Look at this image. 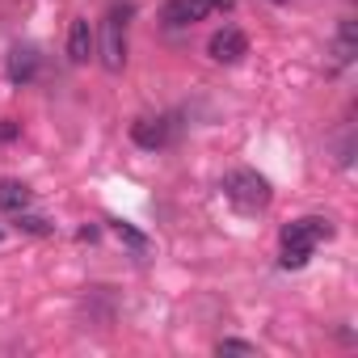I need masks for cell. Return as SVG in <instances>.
Wrapping results in <instances>:
<instances>
[{"mask_svg":"<svg viewBox=\"0 0 358 358\" xmlns=\"http://www.w3.org/2000/svg\"><path fill=\"white\" fill-rule=\"evenodd\" d=\"M329 236H333V224L320 220V215H308V220L287 224V228H282V257H278L282 270H303L308 257L316 253V245L329 241Z\"/></svg>","mask_w":358,"mask_h":358,"instance_id":"1","label":"cell"},{"mask_svg":"<svg viewBox=\"0 0 358 358\" xmlns=\"http://www.w3.org/2000/svg\"><path fill=\"white\" fill-rule=\"evenodd\" d=\"M224 194L241 207V211H266L270 207V182L262 173H253V169H232L228 177H224Z\"/></svg>","mask_w":358,"mask_h":358,"instance_id":"2","label":"cell"},{"mask_svg":"<svg viewBox=\"0 0 358 358\" xmlns=\"http://www.w3.org/2000/svg\"><path fill=\"white\" fill-rule=\"evenodd\" d=\"M127 17H131V5H114L101 26V68L106 72H122L127 64Z\"/></svg>","mask_w":358,"mask_h":358,"instance_id":"3","label":"cell"},{"mask_svg":"<svg viewBox=\"0 0 358 358\" xmlns=\"http://www.w3.org/2000/svg\"><path fill=\"white\" fill-rule=\"evenodd\" d=\"M207 55H211L215 64H241V59L249 55V38H245V30H236V26L215 30L211 43H207Z\"/></svg>","mask_w":358,"mask_h":358,"instance_id":"4","label":"cell"},{"mask_svg":"<svg viewBox=\"0 0 358 358\" xmlns=\"http://www.w3.org/2000/svg\"><path fill=\"white\" fill-rule=\"evenodd\" d=\"M211 9L203 5V0H164V9H160V22L169 26V30H186V26H194V22H203Z\"/></svg>","mask_w":358,"mask_h":358,"instance_id":"5","label":"cell"},{"mask_svg":"<svg viewBox=\"0 0 358 358\" xmlns=\"http://www.w3.org/2000/svg\"><path fill=\"white\" fill-rule=\"evenodd\" d=\"M93 51H97V34H93L89 17H76V22L68 26V59H72V64H89Z\"/></svg>","mask_w":358,"mask_h":358,"instance_id":"6","label":"cell"},{"mask_svg":"<svg viewBox=\"0 0 358 358\" xmlns=\"http://www.w3.org/2000/svg\"><path fill=\"white\" fill-rule=\"evenodd\" d=\"M131 139L139 143V148H148V152H156V148H164L169 143V122L164 118H135L131 122Z\"/></svg>","mask_w":358,"mask_h":358,"instance_id":"7","label":"cell"},{"mask_svg":"<svg viewBox=\"0 0 358 358\" xmlns=\"http://www.w3.org/2000/svg\"><path fill=\"white\" fill-rule=\"evenodd\" d=\"M38 76V51L34 47H13L9 51V80L13 85H30Z\"/></svg>","mask_w":358,"mask_h":358,"instance_id":"8","label":"cell"},{"mask_svg":"<svg viewBox=\"0 0 358 358\" xmlns=\"http://www.w3.org/2000/svg\"><path fill=\"white\" fill-rule=\"evenodd\" d=\"M354 55H358V30H354V22L345 17V22L337 26V38H333V64L345 68Z\"/></svg>","mask_w":358,"mask_h":358,"instance_id":"9","label":"cell"},{"mask_svg":"<svg viewBox=\"0 0 358 358\" xmlns=\"http://www.w3.org/2000/svg\"><path fill=\"white\" fill-rule=\"evenodd\" d=\"M34 203V194H30V186L26 182H0V211H26Z\"/></svg>","mask_w":358,"mask_h":358,"instance_id":"10","label":"cell"},{"mask_svg":"<svg viewBox=\"0 0 358 358\" xmlns=\"http://www.w3.org/2000/svg\"><path fill=\"white\" fill-rule=\"evenodd\" d=\"M17 228H22V232H34V236H47V232H51V224H47L43 215H26V211H17Z\"/></svg>","mask_w":358,"mask_h":358,"instance_id":"11","label":"cell"},{"mask_svg":"<svg viewBox=\"0 0 358 358\" xmlns=\"http://www.w3.org/2000/svg\"><path fill=\"white\" fill-rule=\"evenodd\" d=\"M215 350H220V354H257V345H249V341H236V337H228V341H220Z\"/></svg>","mask_w":358,"mask_h":358,"instance_id":"12","label":"cell"},{"mask_svg":"<svg viewBox=\"0 0 358 358\" xmlns=\"http://www.w3.org/2000/svg\"><path fill=\"white\" fill-rule=\"evenodd\" d=\"M114 232H118V236H122V241H127V245H131V249H148V241H143V236H139V232H131V228H127V224H114Z\"/></svg>","mask_w":358,"mask_h":358,"instance_id":"13","label":"cell"},{"mask_svg":"<svg viewBox=\"0 0 358 358\" xmlns=\"http://www.w3.org/2000/svg\"><path fill=\"white\" fill-rule=\"evenodd\" d=\"M22 135V122H13V118H0V143H13Z\"/></svg>","mask_w":358,"mask_h":358,"instance_id":"14","label":"cell"},{"mask_svg":"<svg viewBox=\"0 0 358 358\" xmlns=\"http://www.w3.org/2000/svg\"><path fill=\"white\" fill-rule=\"evenodd\" d=\"M203 5H207V9H215V13H224V9H232V5H236V0H203Z\"/></svg>","mask_w":358,"mask_h":358,"instance_id":"15","label":"cell"},{"mask_svg":"<svg viewBox=\"0 0 358 358\" xmlns=\"http://www.w3.org/2000/svg\"><path fill=\"white\" fill-rule=\"evenodd\" d=\"M274 5H282V0H274Z\"/></svg>","mask_w":358,"mask_h":358,"instance_id":"16","label":"cell"},{"mask_svg":"<svg viewBox=\"0 0 358 358\" xmlns=\"http://www.w3.org/2000/svg\"><path fill=\"white\" fill-rule=\"evenodd\" d=\"M0 236H5V232H0Z\"/></svg>","mask_w":358,"mask_h":358,"instance_id":"17","label":"cell"}]
</instances>
